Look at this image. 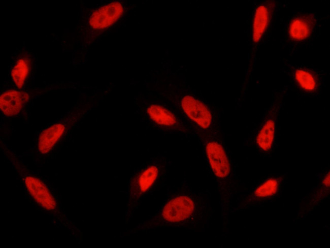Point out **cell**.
<instances>
[{"label": "cell", "mask_w": 330, "mask_h": 248, "mask_svg": "<svg viewBox=\"0 0 330 248\" xmlns=\"http://www.w3.org/2000/svg\"><path fill=\"white\" fill-rule=\"evenodd\" d=\"M315 23V18L313 15L297 16L290 23L288 28L289 36L294 41L304 40L312 33Z\"/></svg>", "instance_id": "cell-12"}, {"label": "cell", "mask_w": 330, "mask_h": 248, "mask_svg": "<svg viewBox=\"0 0 330 248\" xmlns=\"http://www.w3.org/2000/svg\"><path fill=\"white\" fill-rule=\"evenodd\" d=\"M281 181L279 178H271L263 181L253 189L239 204L234 210H244L257 205L267 199L275 196L280 189Z\"/></svg>", "instance_id": "cell-7"}, {"label": "cell", "mask_w": 330, "mask_h": 248, "mask_svg": "<svg viewBox=\"0 0 330 248\" xmlns=\"http://www.w3.org/2000/svg\"><path fill=\"white\" fill-rule=\"evenodd\" d=\"M276 6L274 1H267L255 9L252 26V43L253 47L260 41L267 30Z\"/></svg>", "instance_id": "cell-8"}, {"label": "cell", "mask_w": 330, "mask_h": 248, "mask_svg": "<svg viewBox=\"0 0 330 248\" xmlns=\"http://www.w3.org/2000/svg\"><path fill=\"white\" fill-rule=\"evenodd\" d=\"M181 109L188 118L201 129L210 128L213 116L209 107L202 100L192 94L183 95L180 100Z\"/></svg>", "instance_id": "cell-6"}, {"label": "cell", "mask_w": 330, "mask_h": 248, "mask_svg": "<svg viewBox=\"0 0 330 248\" xmlns=\"http://www.w3.org/2000/svg\"><path fill=\"white\" fill-rule=\"evenodd\" d=\"M276 125L274 120L269 118L259 130L255 139L257 147L263 151L271 149L275 136Z\"/></svg>", "instance_id": "cell-14"}, {"label": "cell", "mask_w": 330, "mask_h": 248, "mask_svg": "<svg viewBox=\"0 0 330 248\" xmlns=\"http://www.w3.org/2000/svg\"><path fill=\"white\" fill-rule=\"evenodd\" d=\"M207 161L216 180L221 199L222 214L230 209L234 190L231 179L232 168L228 157L221 143L211 136L200 135Z\"/></svg>", "instance_id": "cell-3"}, {"label": "cell", "mask_w": 330, "mask_h": 248, "mask_svg": "<svg viewBox=\"0 0 330 248\" xmlns=\"http://www.w3.org/2000/svg\"><path fill=\"white\" fill-rule=\"evenodd\" d=\"M212 216L211 194L208 189L196 188L186 182L169 187L156 211L129 230V234L148 232L163 228H180L205 231Z\"/></svg>", "instance_id": "cell-1"}, {"label": "cell", "mask_w": 330, "mask_h": 248, "mask_svg": "<svg viewBox=\"0 0 330 248\" xmlns=\"http://www.w3.org/2000/svg\"><path fill=\"white\" fill-rule=\"evenodd\" d=\"M146 114L155 126L162 130L183 134L190 133L173 112L160 104H149L146 107Z\"/></svg>", "instance_id": "cell-5"}, {"label": "cell", "mask_w": 330, "mask_h": 248, "mask_svg": "<svg viewBox=\"0 0 330 248\" xmlns=\"http://www.w3.org/2000/svg\"><path fill=\"white\" fill-rule=\"evenodd\" d=\"M166 167L162 160L154 159L131 175L125 192V223L130 221L143 201L158 190Z\"/></svg>", "instance_id": "cell-2"}, {"label": "cell", "mask_w": 330, "mask_h": 248, "mask_svg": "<svg viewBox=\"0 0 330 248\" xmlns=\"http://www.w3.org/2000/svg\"><path fill=\"white\" fill-rule=\"evenodd\" d=\"M294 77L299 86L306 91H313L317 87V78L311 71L302 69H296Z\"/></svg>", "instance_id": "cell-15"}, {"label": "cell", "mask_w": 330, "mask_h": 248, "mask_svg": "<svg viewBox=\"0 0 330 248\" xmlns=\"http://www.w3.org/2000/svg\"><path fill=\"white\" fill-rule=\"evenodd\" d=\"M26 92L17 90H9L1 95L0 109L7 116H14L19 113L29 99Z\"/></svg>", "instance_id": "cell-10"}, {"label": "cell", "mask_w": 330, "mask_h": 248, "mask_svg": "<svg viewBox=\"0 0 330 248\" xmlns=\"http://www.w3.org/2000/svg\"><path fill=\"white\" fill-rule=\"evenodd\" d=\"M125 12V7L119 1L103 5L90 15L86 24V39L92 40L116 23Z\"/></svg>", "instance_id": "cell-4"}, {"label": "cell", "mask_w": 330, "mask_h": 248, "mask_svg": "<svg viewBox=\"0 0 330 248\" xmlns=\"http://www.w3.org/2000/svg\"><path fill=\"white\" fill-rule=\"evenodd\" d=\"M30 55L27 52L20 53L11 67V79L19 89L24 86L31 69Z\"/></svg>", "instance_id": "cell-13"}, {"label": "cell", "mask_w": 330, "mask_h": 248, "mask_svg": "<svg viewBox=\"0 0 330 248\" xmlns=\"http://www.w3.org/2000/svg\"><path fill=\"white\" fill-rule=\"evenodd\" d=\"M24 180L28 192L41 206L48 210L56 208L54 198L41 180L30 175H26Z\"/></svg>", "instance_id": "cell-9"}, {"label": "cell", "mask_w": 330, "mask_h": 248, "mask_svg": "<svg viewBox=\"0 0 330 248\" xmlns=\"http://www.w3.org/2000/svg\"><path fill=\"white\" fill-rule=\"evenodd\" d=\"M68 119L63 120L53 124L44 130L40 134L38 148L39 151L44 154L48 153L65 132L68 124Z\"/></svg>", "instance_id": "cell-11"}]
</instances>
